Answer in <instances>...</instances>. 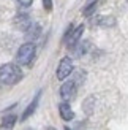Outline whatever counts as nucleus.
I'll list each match as a JSON object with an SVG mask.
<instances>
[{
	"label": "nucleus",
	"mask_w": 128,
	"mask_h": 130,
	"mask_svg": "<svg viewBox=\"0 0 128 130\" xmlns=\"http://www.w3.org/2000/svg\"><path fill=\"white\" fill-rule=\"evenodd\" d=\"M40 95H41V92H38L35 97H33V100H32V103L25 108V111L22 113V116H21V121H27L32 114L35 113V109H36V106H38V102H40Z\"/></svg>",
	"instance_id": "7"
},
{
	"label": "nucleus",
	"mask_w": 128,
	"mask_h": 130,
	"mask_svg": "<svg viewBox=\"0 0 128 130\" xmlns=\"http://www.w3.org/2000/svg\"><path fill=\"white\" fill-rule=\"evenodd\" d=\"M22 79V70L17 63H3L0 67V83L6 86H14Z\"/></svg>",
	"instance_id": "1"
},
{
	"label": "nucleus",
	"mask_w": 128,
	"mask_h": 130,
	"mask_svg": "<svg viewBox=\"0 0 128 130\" xmlns=\"http://www.w3.org/2000/svg\"><path fill=\"white\" fill-rule=\"evenodd\" d=\"M16 2H17L19 5H22V6H29V5L33 3V0H16Z\"/></svg>",
	"instance_id": "15"
},
{
	"label": "nucleus",
	"mask_w": 128,
	"mask_h": 130,
	"mask_svg": "<svg viewBox=\"0 0 128 130\" xmlns=\"http://www.w3.org/2000/svg\"><path fill=\"white\" fill-rule=\"evenodd\" d=\"M43 5H44V8H46L48 11L52 10V0H43Z\"/></svg>",
	"instance_id": "14"
},
{
	"label": "nucleus",
	"mask_w": 128,
	"mask_h": 130,
	"mask_svg": "<svg viewBox=\"0 0 128 130\" xmlns=\"http://www.w3.org/2000/svg\"><path fill=\"white\" fill-rule=\"evenodd\" d=\"M35 53H36V48H35L33 43H24L16 53L17 65H29L35 59Z\"/></svg>",
	"instance_id": "2"
},
{
	"label": "nucleus",
	"mask_w": 128,
	"mask_h": 130,
	"mask_svg": "<svg viewBox=\"0 0 128 130\" xmlns=\"http://www.w3.org/2000/svg\"><path fill=\"white\" fill-rule=\"evenodd\" d=\"M40 34H41V27H40L38 24H35V22H33V24H32L30 27L27 29V30H25V38L29 40V43H33L36 38L40 37Z\"/></svg>",
	"instance_id": "8"
},
{
	"label": "nucleus",
	"mask_w": 128,
	"mask_h": 130,
	"mask_svg": "<svg viewBox=\"0 0 128 130\" xmlns=\"http://www.w3.org/2000/svg\"><path fill=\"white\" fill-rule=\"evenodd\" d=\"M97 24L98 25H103V27H109V25L116 24V19H114L112 16H100L97 19Z\"/></svg>",
	"instance_id": "10"
},
{
	"label": "nucleus",
	"mask_w": 128,
	"mask_h": 130,
	"mask_svg": "<svg viewBox=\"0 0 128 130\" xmlns=\"http://www.w3.org/2000/svg\"><path fill=\"white\" fill-rule=\"evenodd\" d=\"M87 46H89V41H84V43H78L74 48H71L73 49V53H74V56L76 57H79V56H82L87 51Z\"/></svg>",
	"instance_id": "12"
},
{
	"label": "nucleus",
	"mask_w": 128,
	"mask_h": 130,
	"mask_svg": "<svg viewBox=\"0 0 128 130\" xmlns=\"http://www.w3.org/2000/svg\"><path fill=\"white\" fill-rule=\"evenodd\" d=\"M97 5H98L97 2H93V3H90V5H89V6H87V8L84 10V14H86V16H90V14H92V13H93L95 10H97Z\"/></svg>",
	"instance_id": "13"
},
{
	"label": "nucleus",
	"mask_w": 128,
	"mask_h": 130,
	"mask_svg": "<svg viewBox=\"0 0 128 130\" xmlns=\"http://www.w3.org/2000/svg\"><path fill=\"white\" fill-rule=\"evenodd\" d=\"M59 113H60V118L63 121H71L74 118V113H73V109L68 102H62L59 105Z\"/></svg>",
	"instance_id": "6"
},
{
	"label": "nucleus",
	"mask_w": 128,
	"mask_h": 130,
	"mask_svg": "<svg viewBox=\"0 0 128 130\" xmlns=\"http://www.w3.org/2000/svg\"><path fill=\"white\" fill-rule=\"evenodd\" d=\"M73 70H74L73 60L70 59V57H63L59 63V67H57V79H60V81L67 79V78L73 73Z\"/></svg>",
	"instance_id": "4"
},
{
	"label": "nucleus",
	"mask_w": 128,
	"mask_h": 130,
	"mask_svg": "<svg viewBox=\"0 0 128 130\" xmlns=\"http://www.w3.org/2000/svg\"><path fill=\"white\" fill-rule=\"evenodd\" d=\"M14 122H16V116H8V118H5L3 119V124L0 125V130H11L13 125H14Z\"/></svg>",
	"instance_id": "11"
},
{
	"label": "nucleus",
	"mask_w": 128,
	"mask_h": 130,
	"mask_svg": "<svg viewBox=\"0 0 128 130\" xmlns=\"http://www.w3.org/2000/svg\"><path fill=\"white\" fill-rule=\"evenodd\" d=\"M65 130H70V128H68V127H65Z\"/></svg>",
	"instance_id": "16"
},
{
	"label": "nucleus",
	"mask_w": 128,
	"mask_h": 130,
	"mask_svg": "<svg viewBox=\"0 0 128 130\" xmlns=\"http://www.w3.org/2000/svg\"><path fill=\"white\" fill-rule=\"evenodd\" d=\"M32 24H33V22H32V19H30L29 14H17V16H16V25H17L21 30L25 32Z\"/></svg>",
	"instance_id": "9"
},
{
	"label": "nucleus",
	"mask_w": 128,
	"mask_h": 130,
	"mask_svg": "<svg viewBox=\"0 0 128 130\" xmlns=\"http://www.w3.org/2000/svg\"><path fill=\"white\" fill-rule=\"evenodd\" d=\"M82 32H84V25H78L71 34H70L65 40H67V43H68V46L70 48H74L76 44L79 43V38H81V35H82Z\"/></svg>",
	"instance_id": "5"
},
{
	"label": "nucleus",
	"mask_w": 128,
	"mask_h": 130,
	"mask_svg": "<svg viewBox=\"0 0 128 130\" xmlns=\"http://www.w3.org/2000/svg\"><path fill=\"white\" fill-rule=\"evenodd\" d=\"M76 92H78V83L74 79L73 81H67L60 86V97L63 102H70L76 97Z\"/></svg>",
	"instance_id": "3"
}]
</instances>
